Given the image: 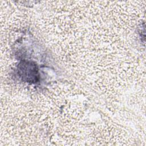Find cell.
Masks as SVG:
<instances>
[{
	"label": "cell",
	"mask_w": 146,
	"mask_h": 146,
	"mask_svg": "<svg viewBox=\"0 0 146 146\" xmlns=\"http://www.w3.org/2000/svg\"><path fill=\"white\" fill-rule=\"evenodd\" d=\"M19 68V74L23 79L27 82H34L37 80L38 69L35 64L32 63H22Z\"/></svg>",
	"instance_id": "6da1fadb"
}]
</instances>
